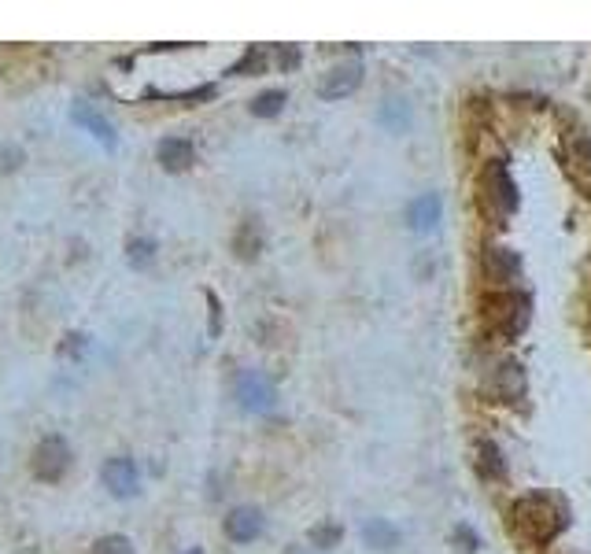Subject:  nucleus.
Wrapping results in <instances>:
<instances>
[{
  "label": "nucleus",
  "mask_w": 591,
  "mask_h": 554,
  "mask_svg": "<svg viewBox=\"0 0 591 554\" xmlns=\"http://www.w3.org/2000/svg\"><path fill=\"white\" fill-rule=\"evenodd\" d=\"M566 510L562 503H555L551 495L529 492L518 495L510 506V529L518 532L529 547H547L551 540H558V532L566 529Z\"/></svg>",
  "instance_id": "1"
},
{
  "label": "nucleus",
  "mask_w": 591,
  "mask_h": 554,
  "mask_svg": "<svg viewBox=\"0 0 591 554\" xmlns=\"http://www.w3.org/2000/svg\"><path fill=\"white\" fill-rule=\"evenodd\" d=\"M477 207L492 218L495 226H503L518 211V185H514L510 167L503 159H488L477 174Z\"/></svg>",
  "instance_id": "2"
},
{
  "label": "nucleus",
  "mask_w": 591,
  "mask_h": 554,
  "mask_svg": "<svg viewBox=\"0 0 591 554\" xmlns=\"http://www.w3.org/2000/svg\"><path fill=\"white\" fill-rule=\"evenodd\" d=\"M481 318L488 322V329L499 333V337H518V333H525V326H529L532 300L518 289L488 292L481 300Z\"/></svg>",
  "instance_id": "3"
},
{
  "label": "nucleus",
  "mask_w": 591,
  "mask_h": 554,
  "mask_svg": "<svg viewBox=\"0 0 591 554\" xmlns=\"http://www.w3.org/2000/svg\"><path fill=\"white\" fill-rule=\"evenodd\" d=\"M71 470V444L63 436H45L37 440L34 455H30V473L45 484H60Z\"/></svg>",
  "instance_id": "4"
},
{
  "label": "nucleus",
  "mask_w": 591,
  "mask_h": 554,
  "mask_svg": "<svg viewBox=\"0 0 591 554\" xmlns=\"http://www.w3.org/2000/svg\"><path fill=\"white\" fill-rule=\"evenodd\" d=\"M233 396H237V407L248 414H270L278 407V388L263 370H241L233 381Z\"/></svg>",
  "instance_id": "5"
},
{
  "label": "nucleus",
  "mask_w": 591,
  "mask_h": 554,
  "mask_svg": "<svg viewBox=\"0 0 591 554\" xmlns=\"http://www.w3.org/2000/svg\"><path fill=\"white\" fill-rule=\"evenodd\" d=\"M481 274L488 285H495V292H507L514 289V281L521 274V259L518 252H510V248H484L481 252Z\"/></svg>",
  "instance_id": "6"
},
{
  "label": "nucleus",
  "mask_w": 591,
  "mask_h": 554,
  "mask_svg": "<svg viewBox=\"0 0 591 554\" xmlns=\"http://www.w3.org/2000/svg\"><path fill=\"white\" fill-rule=\"evenodd\" d=\"M362 60L359 56H351L344 63H333L326 74H322V82H318V97L322 100H344L351 97L355 89L362 85Z\"/></svg>",
  "instance_id": "7"
},
{
  "label": "nucleus",
  "mask_w": 591,
  "mask_h": 554,
  "mask_svg": "<svg viewBox=\"0 0 591 554\" xmlns=\"http://www.w3.org/2000/svg\"><path fill=\"white\" fill-rule=\"evenodd\" d=\"M100 481L115 499H133L141 488V473H137V462L130 455H111L100 470Z\"/></svg>",
  "instance_id": "8"
},
{
  "label": "nucleus",
  "mask_w": 591,
  "mask_h": 554,
  "mask_svg": "<svg viewBox=\"0 0 591 554\" xmlns=\"http://www.w3.org/2000/svg\"><path fill=\"white\" fill-rule=\"evenodd\" d=\"M566 174L591 200V137L584 133H566Z\"/></svg>",
  "instance_id": "9"
},
{
  "label": "nucleus",
  "mask_w": 591,
  "mask_h": 554,
  "mask_svg": "<svg viewBox=\"0 0 591 554\" xmlns=\"http://www.w3.org/2000/svg\"><path fill=\"white\" fill-rule=\"evenodd\" d=\"M488 396L499 399V403H510V399H521L525 396V374H521V366L514 359H503L492 366V374H488Z\"/></svg>",
  "instance_id": "10"
},
{
  "label": "nucleus",
  "mask_w": 591,
  "mask_h": 554,
  "mask_svg": "<svg viewBox=\"0 0 591 554\" xmlns=\"http://www.w3.org/2000/svg\"><path fill=\"white\" fill-rule=\"evenodd\" d=\"M222 529H226V536L233 543H255L263 536L266 518L259 506H233L230 514H226V521H222Z\"/></svg>",
  "instance_id": "11"
},
{
  "label": "nucleus",
  "mask_w": 591,
  "mask_h": 554,
  "mask_svg": "<svg viewBox=\"0 0 591 554\" xmlns=\"http://www.w3.org/2000/svg\"><path fill=\"white\" fill-rule=\"evenodd\" d=\"M156 159L167 174H181V170H189L196 163V148L185 137H163L156 148Z\"/></svg>",
  "instance_id": "12"
},
{
  "label": "nucleus",
  "mask_w": 591,
  "mask_h": 554,
  "mask_svg": "<svg viewBox=\"0 0 591 554\" xmlns=\"http://www.w3.org/2000/svg\"><path fill=\"white\" fill-rule=\"evenodd\" d=\"M440 218H444V200H440V193H422L407 207V222H411V229H418V233L436 229Z\"/></svg>",
  "instance_id": "13"
},
{
  "label": "nucleus",
  "mask_w": 591,
  "mask_h": 554,
  "mask_svg": "<svg viewBox=\"0 0 591 554\" xmlns=\"http://www.w3.org/2000/svg\"><path fill=\"white\" fill-rule=\"evenodd\" d=\"M71 115H74V122H78L82 130H89L93 137H97V141H104L108 148H115V130H111V122L104 119V115H100V111L93 108V104H85V100H78V104L71 108Z\"/></svg>",
  "instance_id": "14"
},
{
  "label": "nucleus",
  "mask_w": 591,
  "mask_h": 554,
  "mask_svg": "<svg viewBox=\"0 0 591 554\" xmlns=\"http://www.w3.org/2000/svg\"><path fill=\"white\" fill-rule=\"evenodd\" d=\"M477 473L484 481H503L507 477V458H503V447L495 440H481L477 444Z\"/></svg>",
  "instance_id": "15"
},
{
  "label": "nucleus",
  "mask_w": 591,
  "mask_h": 554,
  "mask_svg": "<svg viewBox=\"0 0 591 554\" xmlns=\"http://www.w3.org/2000/svg\"><path fill=\"white\" fill-rule=\"evenodd\" d=\"M411 119H414V108L403 97L385 100V104H381V111H377V122H381L385 130H392V133H407V130H411Z\"/></svg>",
  "instance_id": "16"
},
{
  "label": "nucleus",
  "mask_w": 591,
  "mask_h": 554,
  "mask_svg": "<svg viewBox=\"0 0 591 554\" xmlns=\"http://www.w3.org/2000/svg\"><path fill=\"white\" fill-rule=\"evenodd\" d=\"M233 252L241 255V259H248V263L263 252V229H259L255 218H244L241 226H237V233H233Z\"/></svg>",
  "instance_id": "17"
},
{
  "label": "nucleus",
  "mask_w": 591,
  "mask_h": 554,
  "mask_svg": "<svg viewBox=\"0 0 591 554\" xmlns=\"http://www.w3.org/2000/svg\"><path fill=\"white\" fill-rule=\"evenodd\" d=\"M362 540H366V547H374V551H392L399 543V529L385 518H370L362 525Z\"/></svg>",
  "instance_id": "18"
},
{
  "label": "nucleus",
  "mask_w": 591,
  "mask_h": 554,
  "mask_svg": "<svg viewBox=\"0 0 591 554\" xmlns=\"http://www.w3.org/2000/svg\"><path fill=\"white\" fill-rule=\"evenodd\" d=\"M285 100H289V93L285 89H266V93H259V97L252 100V115L255 119H274V115H281L285 111Z\"/></svg>",
  "instance_id": "19"
},
{
  "label": "nucleus",
  "mask_w": 591,
  "mask_h": 554,
  "mask_svg": "<svg viewBox=\"0 0 591 554\" xmlns=\"http://www.w3.org/2000/svg\"><path fill=\"white\" fill-rule=\"evenodd\" d=\"M344 540V529H340L337 521H318L311 529V547L314 551H329V547H337V543Z\"/></svg>",
  "instance_id": "20"
},
{
  "label": "nucleus",
  "mask_w": 591,
  "mask_h": 554,
  "mask_svg": "<svg viewBox=\"0 0 591 554\" xmlns=\"http://www.w3.org/2000/svg\"><path fill=\"white\" fill-rule=\"evenodd\" d=\"M126 259H130V266L145 270V266L156 259V241H148V237H133V241L126 244Z\"/></svg>",
  "instance_id": "21"
},
{
  "label": "nucleus",
  "mask_w": 591,
  "mask_h": 554,
  "mask_svg": "<svg viewBox=\"0 0 591 554\" xmlns=\"http://www.w3.org/2000/svg\"><path fill=\"white\" fill-rule=\"evenodd\" d=\"M266 63H270V52H266V49H248L241 60L230 67V74H263Z\"/></svg>",
  "instance_id": "22"
},
{
  "label": "nucleus",
  "mask_w": 591,
  "mask_h": 554,
  "mask_svg": "<svg viewBox=\"0 0 591 554\" xmlns=\"http://www.w3.org/2000/svg\"><path fill=\"white\" fill-rule=\"evenodd\" d=\"M93 554H133V543L126 540V536H100L97 543H93Z\"/></svg>",
  "instance_id": "23"
},
{
  "label": "nucleus",
  "mask_w": 591,
  "mask_h": 554,
  "mask_svg": "<svg viewBox=\"0 0 591 554\" xmlns=\"http://www.w3.org/2000/svg\"><path fill=\"white\" fill-rule=\"evenodd\" d=\"M451 543H459V551L473 554L477 547H481V536H477L470 525H455V529H451Z\"/></svg>",
  "instance_id": "24"
},
{
  "label": "nucleus",
  "mask_w": 591,
  "mask_h": 554,
  "mask_svg": "<svg viewBox=\"0 0 591 554\" xmlns=\"http://www.w3.org/2000/svg\"><path fill=\"white\" fill-rule=\"evenodd\" d=\"M82 348H85V337H82V333H71V337L60 344V355H63V359H78V355H82Z\"/></svg>",
  "instance_id": "25"
},
{
  "label": "nucleus",
  "mask_w": 591,
  "mask_h": 554,
  "mask_svg": "<svg viewBox=\"0 0 591 554\" xmlns=\"http://www.w3.org/2000/svg\"><path fill=\"white\" fill-rule=\"evenodd\" d=\"M285 554H318V551H314V547H300V543H292Z\"/></svg>",
  "instance_id": "26"
},
{
  "label": "nucleus",
  "mask_w": 591,
  "mask_h": 554,
  "mask_svg": "<svg viewBox=\"0 0 591 554\" xmlns=\"http://www.w3.org/2000/svg\"><path fill=\"white\" fill-rule=\"evenodd\" d=\"M189 554H204V551H189Z\"/></svg>",
  "instance_id": "27"
}]
</instances>
